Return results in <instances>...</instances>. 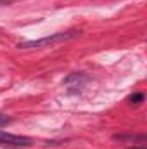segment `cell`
Here are the masks:
<instances>
[{"instance_id": "cell-1", "label": "cell", "mask_w": 147, "mask_h": 149, "mask_svg": "<svg viewBox=\"0 0 147 149\" xmlns=\"http://www.w3.org/2000/svg\"><path fill=\"white\" fill-rule=\"evenodd\" d=\"M80 33L76 31H66V33H54V35H49V37L38 38V40H28V42H21L17 43L19 49H45V47H54L57 43H62V42H68L71 38L78 37Z\"/></svg>"}, {"instance_id": "cell-2", "label": "cell", "mask_w": 147, "mask_h": 149, "mask_svg": "<svg viewBox=\"0 0 147 149\" xmlns=\"http://www.w3.org/2000/svg\"><path fill=\"white\" fill-rule=\"evenodd\" d=\"M0 146H31V139L24 137V135H14V134H7L0 130Z\"/></svg>"}, {"instance_id": "cell-3", "label": "cell", "mask_w": 147, "mask_h": 149, "mask_svg": "<svg viewBox=\"0 0 147 149\" xmlns=\"http://www.w3.org/2000/svg\"><path fill=\"white\" fill-rule=\"evenodd\" d=\"M128 101H130L132 104H140V102L144 101V94H142V92H137V94H132Z\"/></svg>"}, {"instance_id": "cell-4", "label": "cell", "mask_w": 147, "mask_h": 149, "mask_svg": "<svg viewBox=\"0 0 147 149\" xmlns=\"http://www.w3.org/2000/svg\"><path fill=\"white\" fill-rule=\"evenodd\" d=\"M9 121H10V118H9V116H5V114H0V127L7 125Z\"/></svg>"}, {"instance_id": "cell-5", "label": "cell", "mask_w": 147, "mask_h": 149, "mask_svg": "<svg viewBox=\"0 0 147 149\" xmlns=\"http://www.w3.org/2000/svg\"><path fill=\"white\" fill-rule=\"evenodd\" d=\"M3 3H9V0H0V5H3Z\"/></svg>"}, {"instance_id": "cell-6", "label": "cell", "mask_w": 147, "mask_h": 149, "mask_svg": "<svg viewBox=\"0 0 147 149\" xmlns=\"http://www.w3.org/2000/svg\"><path fill=\"white\" fill-rule=\"evenodd\" d=\"M132 149H144V148H132Z\"/></svg>"}]
</instances>
